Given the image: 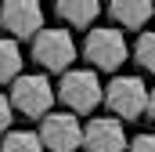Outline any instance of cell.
I'll list each match as a JSON object with an SVG mask.
<instances>
[{
	"label": "cell",
	"mask_w": 155,
	"mask_h": 152,
	"mask_svg": "<svg viewBox=\"0 0 155 152\" xmlns=\"http://www.w3.org/2000/svg\"><path fill=\"white\" fill-rule=\"evenodd\" d=\"M58 98L65 102V109L72 116H79V112L87 116L105 102V87H101V80H97L94 69H69V73H61Z\"/></svg>",
	"instance_id": "obj_1"
},
{
	"label": "cell",
	"mask_w": 155,
	"mask_h": 152,
	"mask_svg": "<svg viewBox=\"0 0 155 152\" xmlns=\"http://www.w3.org/2000/svg\"><path fill=\"white\" fill-rule=\"evenodd\" d=\"M7 102H11L15 112L29 116V119H43L51 112V105H54V87H51V80L43 73H25L15 80Z\"/></svg>",
	"instance_id": "obj_2"
},
{
	"label": "cell",
	"mask_w": 155,
	"mask_h": 152,
	"mask_svg": "<svg viewBox=\"0 0 155 152\" xmlns=\"http://www.w3.org/2000/svg\"><path fill=\"white\" fill-rule=\"evenodd\" d=\"M105 105L116 119H141L148 109V83L141 76H112V83L105 87Z\"/></svg>",
	"instance_id": "obj_3"
},
{
	"label": "cell",
	"mask_w": 155,
	"mask_h": 152,
	"mask_svg": "<svg viewBox=\"0 0 155 152\" xmlns=\"http://www.w3.org/2000/svg\"><path fill=\"white\" fill-rule=\"evenodd\" d=\"M126 54H130L126 36H123V29H112V26L108 29H90L87 40H83V58L101 73H119Z\"/></svg>",
	"instance_id": "obj_4"
},
{
	"label": "cell",
	"mask_w": 155,
	"mask_h": 152,
	"mask_svg": "<svg viewBox=\"0 0 155 152\" xmlns=\"http://www.w3.org/2000/svg\"><path fill=\"white\" fill-rule=\"evenodd\" d=\"M76 58V43L69 29H40L33 36V62L47 73H69Z\"/></svg>",
	"instance_id": "obj_5"
},
{
	"label": "cell",
	"mask_w": 155,
	"mask_h": 152,
	"mask_svg": "<svg viewBox=\"0 0 155 152\" xmlns=\"http://www.w3.org/2000/svg\"><path fill=\"white\" fill-rule=\"evenodd\" d=\"M43 152H76L83 149V127L72 112H47L36 130Z\"/></svg>",
	"instance_id": "obj_6"
},
{
	"label": "cell",
	"mask_w": 155,
	"mask_h": 152,
	"mask_svg": "<svg viewBox=\"0 0 155 152\" xmlns=\"http://www.w3.org/2000/svg\"><path fill=\"white\" fill-rule=\"evenodd\" d=\"M0 26L11 33V40H33L43 29V7L36 0H7L0 7Z\"/></svg>",
	"instance_id": "obj_7"
},
{
	"label": "cell",
	"mask_w": 155,
	"mask_h": 152,
	"mask_svg": "<svg viewBox=\"0 0 155 152\" xmlns=\"http://www.w3.org/2000/svg\"><path fill=\"white\" fill-rule=\"evenodd\" d=\"M126 130L116 116H94L83 127V149L87 152H126Z\"/></svg>",
	"instance_id": "obj_8"
},
{
	"label": "cell",
	"mask_w": 155,
	"mask_h": 152,
	"mask_svg": "<svg viewBox=\"0 0 155 152\" xmlns=\"http://www.w3.org/2000/svg\"><path fill=\"white\" fill-rule=\"evenodd\" d=\"M152 15H155V4H148V0H116L108 7V18L123 29H141V26H148Z\"/></svg>",
	"instance_id": "obj_9"
},
{
	"label": "cell",
	"mask_w": 155,
	"mask_h": 152,
	"mask_svg": "<svg viewBox=\"0 0 155 152\" xmlns=\"http://www.w3.org/2000/svg\"><path fill=\"white\" fill-rule=\"evenodd\" d=\"M54 15H58L61 22H69L72 29H87V26L101 15V4H97V0H61V4L54 7Z\"/></svg>",
	"instance_id": "obj_10"
},
{
	"label": "cell",
	"mask_w": 155,
	"mask_h": 152,
	"mask_svg": "<svg viewBox=\"0 0 155 152\" xmlns=\"http://www.w3.org/2000/svg\"><path fill=\"white\" fill-rule=\"evenodd\" d=\"M22 47L11 36H0V83H15L22 76Z\"/></svg>",
	"instance_id": "obj_11"
},
{
	"label": "cell",
	"mask_w": 155,
	"mask_h": 152,
	"mask_svg": "<svg viewBox=\"0 0 155 152\" xmlns=\"http://www.w3.org/2000/svg\"><path fill=\"white\" fill-rule=\"evenodd\" d=\"M0 152H43V145L33 130H7L0 141Z\"/></svg>",
	"instance_id": "obj_12"
},
{
	"label": "cell",
	"mask_w": 155,
	"mask_h": 152,
	"mask_svg": "<svg viewBox=\"0 0 155 152\" xmlns=\"http://www.w3.org/2000/svg\"><path fill=\"white\" fill-rule=\"evenodd\" d=\"M134 58H137V65H141L144 73L155 76V29H148V33L137 36V43H134Z\"/></svg>",
	"instance_id": "obj_13"
},
{
	"label": "cell",
	"mask_w": 155,
	"mask_h": 152,
	"mask_svg": "<svg viewBox=\"0 0 155 152\" xmlns=\"http://www.w3.org/2000/svg\"><path fill=\"white\" fill-rule=\"evenodd\" d=\"M126 152H155V134H137L126 145Z\"/></svg>",
	"instance_id": "obj_14"
},
{
	"label": "cell",
	"mask_w": 155,
	"mask_h": 152,
	"mask_svg": "<svg viewBox=\"0 0 155 152\" xmlns=\"http://www.w3.org/2000/svg\"><path fill=\"white\" fill-rule=\"evenodd\" d=\"M11 119H15V109H11V102L0 94V138L11 130Z\"/></svg>",
	"instance_id": "obj_15"
},
{
	"label": "cell",
	"mask_w": 155,
	"mask_h": 152,
	"mask_svg": "<svg viewBox=\"0 0 155 152\" xmlns=\"http://www.w3.org/2000/svg\"><path fill=\"white\" fill-rule=\"evenodd\" d=\"M144 116H148V119H155V87L148 91V109H144Z\"/></svg>",
	"instance_id": "obj_16"
}]
</instances>
